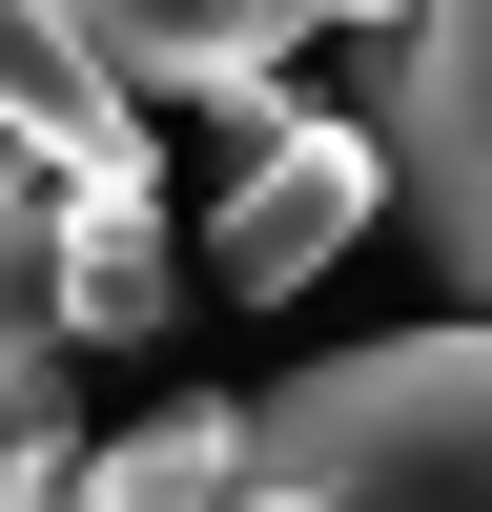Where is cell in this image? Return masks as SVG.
<instances>
[{
    "instance_id": "6da1fadb",
    "label": "cell",
    "mask_w": 492,
    "mask_h": 512,
    "mask_svg": "<svg viewBox=\"0 0 492 512\" xmlns=\"http://www.w3.org/2000/svg\"><path fill=\"white\" fill-rule=\"evenodd\" d=\"M226 512H492V308L287 369L246 410V492Z\"/></svg>"
},
{
    "instance_id": "8992f818",
    "label": "cell",
    "mask_w": 492,
    "mask_h": 512,
    "mask_svg": "<svg viewBox=\"0 0 492 512\" xmlns=\"http://www.w3.org/2000/svg\"><path fill=\"white\" fill-rule=\"evenodd\" d=\"M164 308H185L164 185H123V205H82V185H62V349H144Z\"/></svg>"
},
{
    "instance_id": "9c48e42d",
    "label": "cell",
    "mask_w": 492,
    "mask_h": 512,
    "mask_svg": "<svg viewBox=\"0 0 492 512\" xmlns=\"http://www.w3.org/2000/svg\"><path fill=\"white\" fill-rule=\"evenodd\" d=\"M41 185H62V164H41V144H21V123H0V205H41Z\"/></svg>"
},
{
    "instance_id": "52a82bcc",
    "label": "cell",
    "mask_w": 492,
    "mask_h": 512,
    "mask_svg": "<svg viewBox=\"0 0 492 512\" xmlns=\"http://www.w3.org/2000/svg\"><path fill=\"white\" fill-rule=\"evenodd\" d=\"M226 492H246V410H226V390H185V410H144V431L82 451V492H62V512H226Z\"/></svg>"
},
{
    "instance_id": "ba28073f",
    "label": "cell",
    "mask_w": 492,
    "mask_h": 512,
    "mask_svg": "<svg viewBox=\"0 0 492 512\" xmlns=\"http://www.w3.org/2000/svg\"><path fill=\"white\" fill-rule=\"evenodd\" d=\"M82 492V410H62V349H0V512H62Z\"/></svg>"
},
{
    "instance_id": "5b68a950",
    "label": "cell",
    "mask_w": 492,
    "mask_h": 512,
    "mask_svg": "<svg viewBox=\"0 0 492 512\" xmlns=\"http://www.w3.org/2000/svg\"><path fill=\"white\" fill-rule=\"evenodd\" d=\"M0 123H21V144L62 164L82 205H123V185H164V164H144V103L103 82V41H82L62 0H0Z\"/></svg>"
},
{
    "instance_id": "277c9868",
    "label": "cell",
    "mask_w": 492,
    "mask_h": 512,
    "mask_svg": "<svg viewBox=\"0 0 492 512\" xmlns=\"http://www.w3.org/2000/svg\"><path fill=\"white\" fill-rule=\"evenodd\" d=\"M62 21L103 41V82H123V103H226V144H246L287 41H328V21H390V0H62Z\"/></svg>"
},
{
    "instance_id": "3957f363",
    "label": "cell",
    "mask_w": 492,
    "mask_h": 512,
    "mask_svg": "<svg viewBox=\"0 0 492 512\" xmlns=\"http://www.w3.org/2000/svg\"><path fill=\"white\" fill-rule=\"evenodd\" d=\"M369 205H390L369 123H308V103H267V123H246V164H226V226H205L226 308H287L308 267H349V246H369Z\"/></svg>"
},
{
    "instance_id": "7a4b0ae2",
    "label": "cell",
    "mask_w": 492,
    "mask_h": 512,
    "mask_svg": "<svg viewBox=\"0 0 492 512\" xmlns=\"http://www.w3.org/2000/svg\"><path fill=\"white\" fill-rule=\"evenodd\" d=\"M369 164H390L410 246H431V267L492 308V0H410V62H390Z\"/></svg>"
}]
</instances>
